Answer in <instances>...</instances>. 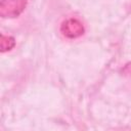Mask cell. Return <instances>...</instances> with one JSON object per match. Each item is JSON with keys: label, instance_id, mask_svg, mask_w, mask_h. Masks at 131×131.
Masks as SVG:
<instances>
[{"label": "cell", "instance_id": "cell-1", "mask_svg": "<svg viewBox=\"0 0 131 131\" xmlns=\"http://www.w3.org/2000/svg\"><path fill=\"white\" fill-rule=\"evenodd\" d=\"M26 6L27 0H1L0 15L8 18L16 17L25 10Z\"/></svg>", "mask_w": 131, "mask_h": 131}, {"label": "cell", "instance_id": "cell-2", "mask_svg": "<svg viewBox=\"0 0 131 131\" xmlns=\"http://www.w3.org/2000/svg\"><path fill=\"white\" fill-rule=\"evenodd\" d=\"M60 32L62 35L70 39H75L82 36L85 32L83 24L77 18H68L62 21L60 26Z\"/></svg>", "mask_w": 131, "mask_h": 131}, {"label": "cell", "instance_id": "cell-3", "mask_svg": "<svg viewBox=\"0 0 131 131\" xmlns=\"http://www.w3.org/2000/svg\"><path fill=\"white\" fill-rule=\"evenodd\" d=\"M1 51L2 52H5V51H8L10 49H12L15 45V41H14V38L11 37V36H5L4 34H1Z\"/></svg>", "mask_w": 131, "mask_h": 131}, {"label": "cell", "instance_id": "cell-4", "mask_svg": "<svg viewBox=\"0 0 131 131\" xmlns=\"http://www.w3.org/2000/svg\"><path fill=\"white\" fill-rule=\"evenodd\" d=\"M123 73H124L125 75L131 76V62H129V63H127V64L125 66V68L123 69Z\"/></svg>", "mask_w": 131, "mask_h": 131}]
</instances>
